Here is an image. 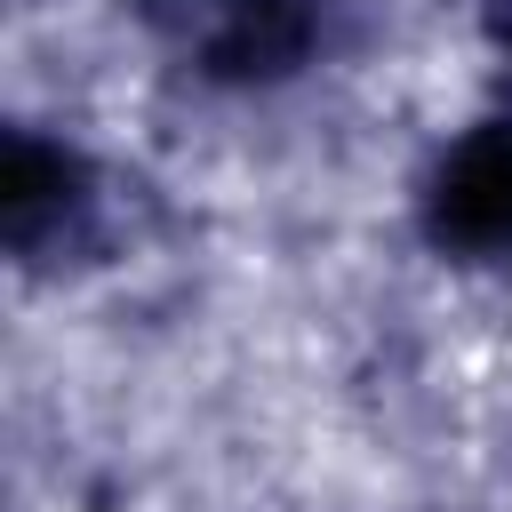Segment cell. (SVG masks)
<instances>
[{
	"instance_id": "obj_1",
	"label": "cell",
	"mask_w": 512,
	"mask_h": 512,
	"mask_svg": "<svg viewBox=\"0 0 512 512\" xmlns=\"http://www.w3.org/2000/svg\"><path fill=\"white\" fill-rule=\"evenodd\" d=\"M432 232L456 248H512V120L464 136L432 184Z\"/></svg>"
}]
</instances>
